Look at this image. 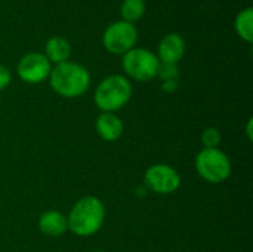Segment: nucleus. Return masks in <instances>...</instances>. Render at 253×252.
<instances>
[{
	"label": "nucleus",
	"mask_w": 253,
	"mask_h": 252,
	"mask_svg": "<svg viewBox=\"0 0 253 252\" xmlns=\"http://www.w3.org/2000/svg\"><path fill=\"white\" fill-rule=\"evenodd\" d=\"M49 76L52 89L65 98H76L83 95L90 85L89 71L77 62H61L53 70H50Z\"/></svg>",
	"instance_id": "2"
},
{
	"label": "nucleus",
	"mask_w": 253,
	"mask_h": 252,
	"mask_svg": "<svg viewBox=\"0 0 253 252\" xmlns=\"http://www.w3.org/2000/svg\"><path fill=\"white\" fill-rule=\"evenodd\" d=\"M253 10L252 7H246L243 9L237 18H236V30L239 33V36L242 39H245L246 42H252L253 40Z\"/></svg>",
	"instance_id": "13"
},
{
	"label": "nucleus",
	"mask_w": 253,
	"mask_h": 252,
	"mask_svg": "<svg viewBox=\"0 0 253 252\" xmlns=\"http://www.w3.org/2000/svg\"><path fill=\"white\" fill-rule=\"evenodd\" d=\"M46 53H47L46 58L49 59V62L52 61L55 64H61L68 59V56L71 53V48H70V43L64 37L55 36L47 40Z\"/></svg>",
	"instance_id": "12"
},
{
	"label": "nucleus",
	"mask_w": 253,
	"mask_h": 252,
	"mask_svg": "<svg viewBox=\"0 0 253 252\" xmlns=\"http://www.w3.org/2000/svg\"><path fill=\"white\" fill-rule=\"evenodd\" d=\"M199 175L213 184L224 183L231 174V162L228 156L218 149H203L196 157Z\"/></svg>",
	"instance_id": "4"
},
{
	"label": "nucleus",
	"mask_w": 253,
	"mask_h": 252,
	"mask_svg": "<svg viewBox=\"0 0 253 252\" xmlns=\"http://www.w3.org/2000/svg\"><path fill=\"white\" fill-rule=\"evenodd\" d=\"M157 74L165 82L166 80H176V77H178V68H176L175 64H160Z\"/></svg>",
	"instance_id": "16"
},
{
	"label": "nucleus",
	"mask_w": 253,
	"mask_h": 252,
	"mask_svg": "<svg viewBox=\"0 0 253 252\" xmlns=\"http://www.w3.org/2000/svg\"><path fill=\"white\" fill-rule=\"evenodd\" d=\"M98 252H102V251H98Z\"/></svg>",
	"instance_id": "20"
},
{
	"label": "nucleus",
	"mask_w": 253,
	"mask_h": 252,
	"mask_svg": "<svg viewBox=\"0 0 253 252\" xmlns=\"http://www.w3.org/2000/svg\"><path fill=\"white\" fill-rule=\"evenodd\" d=\"M10 83V71L7 67L0 64V89H4Z\"/></svg>",
	"instance_id": "17"
},
{
	"label": "nucleus",
	"mask_w": 253,
	"mask_h": 252,
	"mask_svg": "<svg viewBox=\"0 0 253 252\" xmlns=\"http://www.w3.org/2000/svg\"><path fill=\"white\" fill-rule=\"evenodd\" d=\"M138 40V31L132 22L117 21L111 24L102 37L104 46L113 53H126L133 49Z\"/></svg>",
	"instance_id": "6"
},
{
	"label": "nucleus",
	"mask_w": 253,
	"mask_h": 252,
	"mask_svg": "<svg viewBox=\"0 0 253 252\" xmlns=\"http://www.w3.org/2000/svg\"><path fill=\"white\" fill-rule=\"evenodd\" d=\"M145 184L156 193L169 195L179 189L181 177L178 171L170 168L169 165H153L145 172Z\"/></svg>",
	"instance_id": "7"
},
{
	"label": "nucleus",
	"mask_w": 253,
	"mask_h": 252,
	"mask_svg": "<svg viewBox=\"0 0 253 252\" xmlns=\"http://www.w3.org/2000/svg\"><path fill=\"white\" fill-rule=\"evenodd\" d=\"M105 208L95 196L80 199L70 211L67 226L77 236H90L96 233L104 223Z\"/></svg>",
	"instance_id": "1"
},
{
	"label": "nucleus",
	"mask_w": 253,
	"mask_h": 252,
	"mask_svg": "<svg viewBox=\"0 0 253 252\" xmlns=\"http://www.w3.org/2000/svg\"><path fill=\"white\" fill-rule=\"evenodd\" d=\"M248 135L249 138H252V119L249 120V125H248Z\"/></svg>",
	"instance_id": "19"
},
{
	"label": "nucleus",
	"mask_w": 253,
	"mask_h": 252,
	"mask_svg": "<svg viewBox=\"0 0 253 252\" xmlns=\"http://www.w3.org/2000/svg\"><path fill=\"white\" fill-rule=\"evenodd\" d=\"M39 227L46 236L52 238L61 236L68 229L67 218L58 211H46L39 220Z\"/></svg>",
	"instance_id": "11"
},
{
	"label": "nucleus",
	"mask_w": 253,
	"mask_h": 252,
	"mask_svg": "<svg viewBox=\"0 0 253 252\" xmlns=\"http://www.w3.org/2000/svg\"><path fill=\"white\" fill-rule=\"evenodd\" d=\"M159 67H160V61L157 55L142 48L130 49L123 56L125 71L130 77L141 80V82L154 79L159 73Z\"/></svg>",
	"instance_id": "5"
},
{
	"label": "nucleus",
	"mask_w": 253,
	"mask_h": 252,
	"mask_svg": "<svg viewBox=\"0 0 253 252\" xmlns=\"http://www.w3.org/2000/svg\"><path fill=\"white\" fill-rule=\"evenodd\" d=\"M96 132L105 141H116L123 134L122 120L113 113H102L96 119Z\"/></svg>",
	"instance_id": "10"
},
{
	"label": "nucleus",
	"mask_w": 253,
	"mask_h": 252,
	"mask_svg": "<svg viewBox=\"0 0 253 252\" xmlns=\"http://www.w3.org/2000/svg\"><path fill=\"white\" fill-rule=\"evenodd\" d=\"M120 12L125 21L127 22L138 21L145 12V1L144 0H123Z\"/></svg>",
	"instance_id": "14"
},
{
	"label": "nucleus",
	"mask_w": 253,
	"mask_h": 252,
	"mask_svg": "<svg viewBox=\"0 0 253 252\" xmlns=\"http://www.w3.org/2000/svg\"><path fill=\"white\" fill-rule=\"evenodd\" d=\"M176 88H178V82H176V80H166V82L163 83V89H165L166 92H173Z\"/></svg>",
	"instance_id": "18"
},
{
	"label": "nucleus",
	"mask_w": 253,
	"mask_h": 252,
	"mask_svg": "<svg viewBox=\"0 0 253 252\" xmlns=\"http://www.w3.org/2000/svg\"><path fill=\"white\" fill-rule=\"evenodd\" d=\"M50 62L49 59L37 52H31L21 58L18 64V74L27 83H39L43 82L50 74Z\"/></svg>",
	"instance_id": "8"
},
{
	"label": "nucleus",
	"mask_w": 253,
	"mask_h": 252,
	"mask_svg": "<svg viewBox=\"0 0 253 252\" xmlns=\"http://www.w3.org/2000/svg\"><path fill=\"white\" fill-rule=\"evenodd\" d=\"M202 143L205 149H218L221 143V132L216 128H208L202 134Z\"/></svg>",
	"instance_id": "15"
},
{
	"label": "nucleus",
	"mask_w": 253,
	"mask_h": 252,
	"mask_svg": "<svg viewBox=\"0 0 253 252\" xmlns=\"http://www.w3.org/2000/svg\"><path fill=\"white\" fill-rule=\"evenodd\" d=\"M132 86L123 76L114 74L104 79L95 91V104L104 113L120 110L130 98Z\"/></svg>",
	"instance_id": "3"
},
{
	"label": "nucleus",
	"mask_w": 253,
	"mask_h": 252,
	"mask_svg": "<svg viewBox=\"0 0 253 252\" xmlns=\"http://www.w3.org/2000/svg\"><path fill=\"white\" fill-rule=\"evenodd\" d=\"M185 53V42L176 34L170 33L163 37L159 45V58L163 64H176Z\"/></svg>",
	"instance_id": "9"
}]
</instances>
